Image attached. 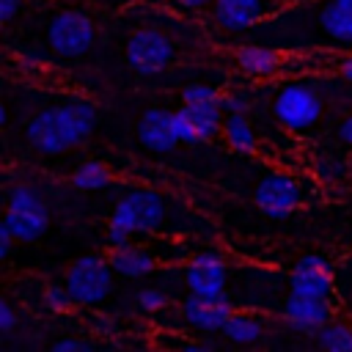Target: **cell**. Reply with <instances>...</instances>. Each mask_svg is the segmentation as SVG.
<instances>
[{"instance_id":"f546056e","label":"cell","mask_w":352,"mask_h":352,"mask_svg":"<svg viewBox=\"0 0 352 352\" xmlns=\"http://www.w3.org/2000/svg\"><path fill=\"white\" fill-rule=\"evenodd\" d=\"M19 8H22V0H0V22H11Z\"/></svg>"},{"instance_id":"ba28073f","label":"cell","mask_w":352,"mask_h":352,"mask_svg":"<svg viewBox=\"0 0 352 352\" xmlns=\"http://www.w3.org/2000/svg\"><path fill=\"white\" fill-rule=\"evenodd\" d=\"M253 198H256V206H258L267 217L280 220V217L292 214V212L300 206L302 190H300V182H297L294 176L275 170V173H267V176L258 182Z\"/></svg>"},{"instance_id":"cb8c5ba5","label":"cell","mask_w":352,"mask_h":352,"mask_svg":"<svg viewBox=\"0 0 352 352\" xmlns=\"http://www.w3.org/2000/svg\"><path fill=\"white\" fill-rule=\"evenodd\" d=\"M41 302L52 314H66V311H72V305H77L66 286H47L44 294H41Z\"/></svg>"},{"instance_id":"7c38bea8","label":"cell","mask_w":352,"mask_h":352,"mask_svg":"<svg viewBox=\"0 0 352 352\" xmlns=\"http://www.w3.org/2000/svg\"><path fill=\"white\" fill-rule=\"evenodd\" d=\"M234 314V305L226 300V294H195L182 302V316L187 324L198 330H223L228 316Z\"/></svg>"},{"instance_id":"8fae6325","label":"cell","mask_w":352,"mask_h":352,"mask_svg":"<svg viewBox=\"0 0 352 352\" xmlns=\"http://www.w3.org/2000/svg\"><path fill=\"white\" fill-rule=\"evenodd\" d=\"M292 294H305V297H324L330 300L333 294V267L322 256H302L292 275H289Z\"/></svg>"},{"instance_id":"f1b7e54d","label":"cell","mask_w":352,"mask_h":352,"mask_svg":"<svg viewBox=\"0 0 352 352\" xmlns=\"http://www.w3.org/2000/svg\"><path fill=\"white\" fill-rule=\"evenodd\" d=\"M52 349L55 352H85V349H91V344L80 341V338H60V341L52 344Z\"/></svg>"},{"instance_id":"4316f807","label":"cell","mask_w":352,"mask_h":352,"mask_svg":"<svg viewBox=\"0 0 352 352\" xmlns=\"http://www.w3.org/2000/svg\"><path fill=\"white\" fill-rule=\"evenodd\" d=\"M223 110L226 113H245V110H250V96L245 91L223 94Z\"/></svg>"},{"instance_id":"d4e9b609","label":"cell","mask_w":352,"mask_h":352,"mask_svg":"<svg viewBox=\"0 0 352 352\" xmlns=\"http://www.w3.org/2000/svg\"><path fill=\"white\" fill-rule=\"evenodd\" d=\"M165 305H168V297H165L162 289H157V286H146V289L138 292V308H140V311H146V314H157V311H162Z\"/></svg>"},{"instance_id":"8992f818","label":"cell","mask_w":352,"mask_h":352,"mask_svg":"<svg viewBox=\"0 0 352 352\" xmlns=\"http://www.w3.org/2000/svg\"><path fill=\"white\" fill-rule=\"evenodd\" d=\"M94 38H96V28L91 16L82 11H60L47 28V41L52 52H58L60 58H77L88 52Z\"/></svg>"},{"instance_id":"603a6c76","label":"cell","mask_w":352,"mask_h":352,"mask_svg":"<svg viewBox=\"0 0 352 352\" xmlns=\"http://www.w3.org/2000/svg\"><path fill=\"white\" fill-rule=\"evenodd\" d=\"M217 102H223L217 88L204 85V82H190L182 91V104H217Z\"/></svg>"},{"instance_id":"ac0fdd59","label":"cell","mask_w":352,"mask_h":352,"mask_svg":"<svg viewBox=\"0 0 352 352\" xmlns=\"http://www.w3.org/2000/svg\"><path fill=\"white\" fill-rule=\"evenodd\" d=\"M236 66L248 77H270L278 69V52L261 44H245L236 52Z\"/></svg>"},{"instance_id":"44dd1931","label":"cell","mask_w":352,"mask_h":352,"mask_svg":"<svg viewBox=\"0 0 352 352\" xmlns=\"http://www.w3.org/2000/svg\"><path fill=\"white\" fill-rule=\"evenodd\" d=\"M316 341L327 352H352V324L330 319L322 330H316Z\"/></svg>"},{"instance_id":"7402d4cb","label":"cell","mask_w":352,"mask_h":352,"mask_svg":"<svg viewBox=\"0 0 352 352\" xmlns=\"http://www.w3.org/2000/svg\"><path fill=\"white\" fill-rule=\"evenodd\" d=\"M72 182H74V187H80V190H102V187L110 184V170H107L104 162L88 160V162H82V165L72 173Z\"/></svg>"},{"instance_id":"836d02e7","label":"cell","mask_w":352,"mask_h":352,"mask_svg":"<svg viewBox=\"0 0 352 352\" xmlns=\"http://www.w3.org/2000/svg\"><path fill=\"white\" fill-rule=\"evenodd\" d=\"M96 333H102V336L113 333V322L107 316H96Z\"/></svg>"},{"instance_id":"d6a6232c","label":"cell","mask_w":352,"mask_h":352,"mask_svg":"<svg viewBox=\"0 0 352 352\" xmlns=\"http://www.w3.org/2000/svg\"><path fill=\"white\" fill-rule=\"evenodd\" d=\"M182 8H190V11H198V8H206L209 3H214V0H176Z\"/></svg>"},{"instance_id":"4dcf8cb0","label":"cell","mask_w":352,"mask_h":352,"mask_svg":"<svg viewBox=\"0 0 352 352\" xmlns=\"http://www.w3.org/2000/svg\"><path fill=\"white\" fill-rule=\"evenodd\" d=\"M14 242H16L14 234H11L6 226H0V256H3V258L11 253V245H14Z\"/></svg>"},{"instance_id":"484cf974","label":"cell","mask_w":352,"mask_h":352,"mask_svg":"<svg viewBox=\"0 0 352 352\" xmlns=\"http://www.w3.org/2000/svg\"><path fill=\"white\" fill-rule=\"evenodd\" d=\"M316 173H319L324 182H333V179L344 176V160L338 157V151H324V154L319 157Z\"/></svg>"},{"instance_id":"d6986e66","label":"cell","mask_w":352,"mask_h":352,"mask_svg":"<svg viewBox=\"0 0 352 352\" xmlns=\"http://www.w3.org/2000/svg\"><path fill=\"white\" fill-rule=\"evenodd\" d=\"M223 138L234 151H242V154L256 151V132H253L250 121L245 118V113H226Z\"/></svg>"},{"instance_id":"e575fe53","label":"cell","mask_w":352,"mask_h":352,"mask_svg":"<svg viewBox=\"0 0 352 352\" xmlns=\"http://www.w3.org/2000/svg\"><path fill=\"white\" fill-rule=\"evenodd\" d=\"M341 74H344V80H349V82H352V55L341 60Z\"/></svg>"},{"instance_id":"83f0119b","label":"cell","mask_w":352,"mask_h":352,"mask_svg":"<svg viewBox=\"0 0 352 352\" xmlns=\"http://www.w3.org/2000/svg\"><path fill=\"white\" fill-rule=\"evenodd\" d=\"M16 327V314L11 308V302H0V333H11Z\"/></svg>"},{"instance_id":"3957f363","label":"cell","mask_w":352,"mask_h":352,"mask_svg":"<svg viewBox=\"0 0 352 352\" xmlns=\"http://www.w3.org/2000/svg\"><path fill=\"white\" fill-rule=\"evenodd\" d=\"M3 226L14 234L16 242H33L47 231L50 212L41 195L30 184H14L8 190V206H6Z\"/></svg>"},{"instance_id":"ffe728a7","label":"cell","mask_w":352,"mask_h":352,"mask_svg":"<svg viewBox=\"0 0 352 352\" xmlns=\"http://www.w3.org/2000/svg\"><path fill=\"white\" fill-rule=\"evenodd\" d=\"M264 333V322L250 316V314H231L228 322L223 324V336L234 344H256Z\"/></svg>"},{"instance_id":"e0dca14e","label":"cell","mask_w":352,"mask_h":352,"mask_svg":"<svg viewBox=\"0 0 352 352\" xmlns=\"http://www.w3.org/2000/svg\"><path fill=\"white\" fill-rule=\"evenodd\" d=\"M110 264H113V270L118 272V275H124V278H140V275H148L151 270H154V264H157V258L148 253V250H143V248H138V245H121V248H110Z\"/></svg>"},{"instance_id":"9c48e42d","label":"cell","mask_w":352,"mask_h":352,"mask_svg":"<svg viewBox=\"0 0 352 352\" xmlns=\"http://www.w3.org/2000/svg\"><path fill=\"white\" fill-rule=\"evenodd\" d=\"M223 102L217 104H182L176 110V132L182 143H204L223 132Z\"/></svg>"},{"instance_id":"52a82bcc","label":"cell","mask_w":352,"mask_h":352,"mask_svg":"<svg viewBox=\"0 0 352 352\" xmlns=\"http://www.w3.org/2000/svg\"><path fill=\"white\" fill-rule=\"evenodd\" d=\"M176 50L170 38L154 28H143L126 41V60L138 74H157L173 60Z\"/></svg>"},{"instance_id":"277c9868","label":"cell","mask_w":352,"mask_h":352,"mask_svg":"<svg viewBox=\"0 0 352 352\" xmlns=\"http://www.w3.org/2000/svg\"><path fill=\"white\" fill-rule=\"evenodd\" d=\"M272 113L286 129L305 132L322 116V96L308 82H289L278 91L272 102Z\"/></svg>"},{"instance_id":"6da1fadb","label":"cell","mask_w":352,"mask_h":352,"mask_svg":"<svg viewBox=\"0 0 352 352\" xmlns=\"http://www.w3.org/2000/svg\"><path fill=\"white\" fill-rule=\"evenodd\" d=\"M110 223L126 234H176L187 231L195 217L151 187H132L118 198Z\"/></svg>"},{"instance_id":"2e32d148","label":"cell","mask_w":352,"mask_h":352,"mask_svg":"<svg viewBox=\"0 0 352 352\" xmlns=\"http://www.w3.org/2000/svg\"><path fill=\"white\" fill-rule=\"evenodd\" d=\"M316 25L336 47H352V0H327L316 14Z\"/></svg>"},{"instance_id":"7a4b0ae2","label":"cell","mask_w":352,"mask_h":352,"mask_svg":"<svg viewBox=\"0 0 352 352\" xmlns=\"http://www.w3.org/2000/svg\"><path fill=\"white\" fill-rule=\"evenodd\" d=\"M96 126V107L85 99H69L47 107L28 121V143L41 154H60L82 143Z\"/></svg>"},{"instance_id":"5bb4252c","label":"cell","mask_w":352,"mask_h":352,"mask_svg":"<svg viewBox=\"0 0 352 352\" xmlns=\"http://www.w3.org/2000/svg\"><path fill=\"white\" fill-rule=\"evenodd\" d=\"M283 319L297 330H322L333 319V308L324 297L292 294L283 305Z\"/></svg>"},{"instance_id":"5b68a950","label":"cell","mask_w":352,"mask_h":352,"mask_svg":"<svg viewBox=\"0 0 352 352\" xmlns=\"http://www.w3.org/2000/svg\"><path fill=\"white\" fill-rule=\"evenodd\" d=\"M113 264L102 256H82L66 272V289L72 292L77 305H96L110 294L113 286Z\"/></svg>"},{"instance_id":"30bf717a","label":"cell","mask_w":352,"mask_h":352,"mask_svg":"<svg viewBox=\"0 0 352 352\" xmlns=\"http://www.w3.org/2000/svg\"><path fill=\"white\" fill-rule=\"evenodd\" d=\"M226 261L214 250H201L184 267V283L195 294H226Z\"/></svg>"},{"instance_id":"4fadbf2b","label":"cell","mask_w":352,"mask_h":352,"mask_svg":"<svg viewBox=\"0 0 352 352\" xmlns=\"http://www.w3.org/2000/svg\"><path fill=\"white\" fill-rule=\"evenodd\" d=\"M212 14L220 28L239 33V30H248L256 22H261L270 14V3L267 0H214Z\"/></svg>"},{"instance_id":"1f68e13d","label":"cell","mask_w":352,"mask_h":352,"mask_svg":"<svg viewBox=\"0 0 352 352\" xmlns=\"http://www.w3.org/2000/svg\"><path fill=\"white\" fill-rule=\"evenodd\" d=\"M338 138H341L346 146H352V116H346V118L341 121V126H338Z\"/></svg>"},{"instance_id":"9a60e30c","label":"cell","mask_w":352,"mask_h":352,"mask_svg":"<svg viewBox=\"0 0 352 352\" xmlns=\"http://www.w3.org/2000/svg\"><path fill=\"white\" fill-rule=\"evenodd\" d=\"M138 138L151 151H170L179 140L176 132V113L168 110H146L138 124Z\"/></svg>"}]
</instances>
